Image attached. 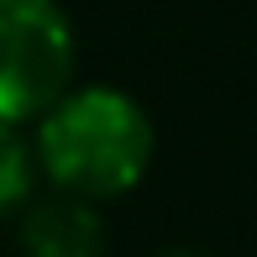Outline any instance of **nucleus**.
<instances>
[{
	"instance_id": "f257e3e1",
	"label": "nucleus",
	"mask_w": 257,
	"mask_h": 257,
	"mask_svg": "<svg viewBox=\"0 0 257 257\" xmlns=\"http://www.w3.org/2000/svg\"><path fill=\"white\" fill-rule=\"evenodd\" d=\"M32 153L48 189L110 205L147 179L158 132L137 95L115 84H68L32 121Z\"/></svg>"
},
{
	"instance_id": "f03ea898",
	"label": "nucleus",
	"mask_w": 257,
	"mask_h": 257,
	"mask_svg": "<svg viewBox=\"0 0 257 257\" xmlns=\"http://www.w3.org/2000/svg\"><path fill=\"white\" fill-rule=\"evenodd\" d=\"M79 37L58 0H0V121L32 126L74 84Z\"/></svg>"
},
{
	"instance_id": "7ed1b4c3",
	"label": "nucleus",
	"mask_w": 257,
	"mask_h": 257,
	"mask_svg": "<svg viewBox=\"0 0 257 257\" xmlns=\"http://www.w3.org/2000/svg\"><path fill=\"white\" fill-rule=\"evenodd\" d=\"M16 236L27 257H105V215L95 200L42 189L21 205Z\"/></svg>"
},
{
	"instance_id": "20e7f679",
	"label": "nucleus",
	"mask_w": 257,
	"mask_h": 257,
	"mask_svg": "<svg viewBox=\"0 0 257 257\" xmlns=\"http://www.w3.org/2000/svg\"><path fill=\"white\" fill-rule=\"evenodd\" d=\"M37 184H42V168L32 153V137L21 126L0 121V220L21 215V205L37 194Z\"/></svg>"
},
{
	"instance_id": "39448f33",
	"label": "nucleus",
	"mask_w": 257,
	"mask_h": 257,
	"mask_svg": "<svg viewBox=\"0 0 257 257\" xmlns=\"http://www.w3.org/2000/svg\"><path fill=\"white\" fill-rule=\"evenodd\" d=\"M158 257H205V252H189V247H168V252H158Z\"/></svg>"
}]
</instances>
